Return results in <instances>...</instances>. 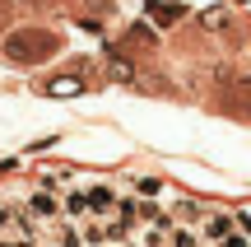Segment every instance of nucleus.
<instances>
[{
  "mask_svg": "<svg viewBox=\"0 0 251 247\" xmlns=\"http://www.w3.org/2000/svg\"><path fill=\"white\" fill-rule=\"evenodd\" d=\"M214 247H251V238L242 233V224H237V229H233V233H224V238H219Z\"/></svg>",
  "mask_w": 251,
  "mask_h": 247,
  "instance_id": "f257e3e1",
  "label": "nucleus"
},
{
  "mask_svg": "<svg viewBox=\"0 0 251 247\" xmlns=\"http://www.w3.org/2000/svg\"><path fill=\"white\" fill-rule=\"evenodd\" d=\"M9 224H14V210H9V205H0V233H5Z\"/></svg>",
  "mask_w": 251,
  "mask_h": 247,
  "instance_id": "f03ea898",
  "label": "nucleus"
}]
</instances>
